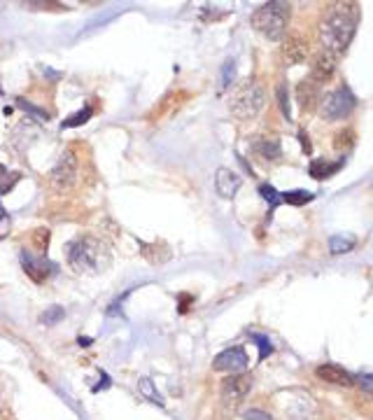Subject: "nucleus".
Returning <instances> with one entry per match:
<instances>
[{"label": "nucleus", "instance_id": "1", "mask_svg": "<svg viewBox=\"0 0 373 420\" xmlns=\"http://www.w3.org/2000/svg\"><path fill=\"white\" fill-rule=\"evenodd\" d=\"M359 24V5L355 3H338L329 10L320 26V42L324 52L343 54L350 47Z\"/></svg>", "mask_w": 373, "mask_h": 420}, {"label": "nucleus", "instance_id": "2", "mask_svg": "<svg viewBox=\"0 0 373 420\" xmlns=\"http://www.w3.org/2000/svg\"><path fill=\"white\" fill-rule=\"evenodd\" d=\"M66 259L71 269L80 273H101L105 271L112 262V250L105 241L96 238L92 234L73 238L66 245Z\"/></svg>", "mask_w": 373, "mask_h": 420}, {"label": "nucleus", "instance_id": "3", "mask_svg": "<svg viewBox=\"0 0 373 420\" xmlns=\"http://www.w3.org/2000/svg\"><path fill=\"white\" fill-rule=\"evenodd\" d=\"M289 17H292V10L287 3H264L252 12V28L264 38L278 42L285 38Z\"/></svg>", "mask_w": 373, "mask_h": 420}, {"label": "nucleus", "instance_id": "4", "mask_svg": "<svg viewBox=\"0 0 373 420\" xmlns=\"http://www.w3.org/2000/svg\"><path fill=\"white\" fill-rule=\"evenodd\" d=\"M266 105V91L259 82L247 80L236 89V94L231 96V115L240 119V122H250V119L259 117V112Z\"/></svg>", "mask_w": 373, "mask_h": 420}, {"label": "nucleus", "instance_id": "5", "mask_svg": "<svg viewBox=\"0 0 373 420\" xmlns=\"http://www.w3.org/2000/svg\"><path fill=\"white\" fill-rule=\"evenodd\" d=\"M355 96L350 94L348 87H341L336 91H331L322 98V105H320V112L324 119H329V122H334V119H343L348 117L352 108H355Z\"/></svg>", "mask_w": 373, "mask_h": 420}, {"label": "nucleus", "instance_id": "6", "mask_svg": "<svg viewBox=\"0 0 373 420\" xmlns=\"http://www.w3.org/2000/svg\"><path fill=\"white\" fill-rule=\"evenodd\" d=\"M252 390V376L250 374H229L219 385V397L226 406L236 409V406L243 402V399L250 395Z\"/></svg>", "mask_w": 373, "mask_h": 420}, {"label": "nucleus", "instance_id": "7", "mask_svg": "<svg viewBox=\"0 0 373 420\" xmlns=\"http://www.w3.org/2000/svg\"><path fill=\"white\" fill-rule=\"evenodd\" d=\"M22 266H24V271L29 273V278L36 280V283H45L47 278H52L54 273L59 271V266L50 262L45 255H40V252H29V250L22 252Z\"/></svg>", "mask_w": 373, "mask_h": 420}, {"label": "nucleus", "instance_id": "8", "mask_svg": "<svg viewBox=\"0 0 373 420\" xmlns=\"http://www.w3.org/2000/svg\"><path fill=\"white\" fill-rule=\"evenodd\" d=\"M50 180L54 187L59 189H71L78 180V154L73 150L64 152V157L59 159V164L52 168Z\"/></svg>", "mask_w": 373, "mask_h": 420}, {"label": "nucleus", "instance_id": "9", "mask_svg": "<svg viewBox=\"0 0 373 420\" xmlns=\"http://www.w3.org/2000/svg\"><path fill=\"white\" fill-rule=\"evenodd\" d=\"M247 353L243 346H233V348H226L222 350L215 360H212V369L215 371H222V374H243L247 369Z\"/></svg>", "mask_w": 373, "mask_h": 420}, {"label": "nucleus", "instance_id": "10", "mask_svg": "<svg viewBox=\"0 0 373 420\" xmlns=\"http://www.w3.org/2000/svg\"><path fill=\"white\" fill-rule=\"evenodd\" d=\"M336 73V56L329 54V52H317L313 56V61H310V77L308 80L315 84V87H320V84H327L331 77Z\"/></svg>", "mask_w": 373, "mask_h": 420}, {"label": "nucleus", "instance_id": "11", "mask_svg": "<svg viewBox=\"0 0 373 420\" xmlns=\"http://www.w3.org/2000/svg\"><path fill=\"white\" fill-rule=\"evenodd\" d=\"M315 376L320 378V381L329 383V385H341V388H350V385H357V378L350 374L348 369L338 367V364H320V367L315 369Z\"/></svg>", "mask_w": 373, "mask_h": 420}, {"label": "nucleus", "instance_id": "12", "mask_svg": "<svg viewBox=\"0 0 373 420\" xmlns=\"http://www.w3.org/2000/svg\"><path fill=\"white\" fill-rule=\"evenodd\" d=\"M240 187H243V178L238 173H233L231 168H219L215 175V189L222 199H233Z\"/></svg>", "mask_w": 373, "mask_h": 420}, {"label": "nucleus", "instance_id": "13", "mask_svg": "<svg viewBox=\"0 0 373 420\" xmlns=\"http://www.w3.org/2000/svg\"><path fill=\"white\" fill-rule=\"evenodd\" d=\"M282 56H285V61L289 63V66H294V63H301L308 56L306 40L299 38V35H292V38H287L285 45H282Z\"/></svg>", "mask_w": 373, "mask_h": 420}, {"label": "nucleus", "instance_id": "14", "mask_svg": "<svg viewBox=\"0 0 373 420\" xmlns=\"http://www.w3.org/2000/svg\"><path fill=\"white\" fill-rule=\"evenodd\" d=\"M341 166H343V161L313 159V161H310V166H308V171H310V175H313L315 180H327V178H331V175H334Z\"/></svg>", "mask_w": 373, "mask_h": 420}, {"label": "nucleus", "instance_id": "15", "mask_svg": "<svg viewBox=\"0 0 373 420\" xmlns=\"http://www.w3.org/2000/svg\"><path fill=\"white\" fill-rule=\"evenodd\" d=\"M252 150L257 152V154H261V157H264L266 161L280 159V154H282L280 143H278V140H271V138H257L252 143Z\"/></svg>", "mask_w": 373, "mask_h": 420}, {"label": "nucleus", "instance_id": "16", "mask_svg": "<svg viewBox=\"0 0 373 420\" xmlns=\"http://www.w3.org/2000/svg\"><path fill=\"white\" fill-rule=\"evenodd\" d=\"M296 96H299V103L303 105V110H313V105L317 103V87L310 80L301 82L296 87Z\"/></svg>", "mask_w": 373, "mask_h": 420}, {"label": "nucleus", "instance_id": "17", "mask_svg": "<svg viewBox=\"0 0 373 420\" xmlns=\"http://www.w3.org/2000/svg\"><path fill=\"white\" fill-rule=\"evenodd\" d=\"M357 245V238L355 236H345V234H336L329 238V250L334 252V255H345V252H350L352 248Z\"/></svg>", "mask_w": 373, "mask_h": 420}, {"label": "nucleus", "instance_id": "18", "mask_svg": "<svg viewBox=\"0 0 373 420\" xmlns=\"http://www.w3.org/2000/svg\"><path fill=\"white\" fill-rule=\"evenodd\" d=\"M138 388H140V392H142V397H147V399H152L154 404H159V406H163V397H161V392L156 390V385H154V381L152 378H140V383H138Z\"/></svg>", "mask_w": 373, "mask_h": 420}, {"label": "nucleus", "instance_id": "19", "mask_svg": "<svg viewBox=\"0 0 373 420\" xmlns=\"http://www.w3.org/2000/svg\"><path fill=\"white\" fill-rule=\"evenodd\" d=\"M280 199L287 201V203H292V206H306V203L313 201L315 196L310 194V192H306V189H299V192H285V194H280Z\"/></svg>", "mask_w": 373, "mask_h": 420}, {"label": "nucleus", "instance_id": "20", "mask_svg": "<svg viewBox=\"0 0 373 420\" xmlns=\"http://www.w3.org/2000/svg\"><path fill=\"white\" fill-rule=\"evenodd\" d=\"M355 131L352 129H343V131H338L336 136H334V147H338V150H348V147H352L355 145Z\"/></svg>", "mask_w": 373, "mask_h": 420}, {"label": "nucleus", "instance_id": "21", "mask_svg": "<svg viewBox=\"0 0 373 420\" xmlns=\"http://www.w3.org/2000/svg\"><path fill=\"white\" fill-rule=\"evenodd\" d=\"M89 117H92V105H87V108L82 110V112H78V115H71V117H68L66 122H64V129H71V126H80V124H85Z\"/></svg>", "mask_w": 373, "mask_h": 420}, {"label": "nucleus", "instance_id": "22", "mask_svg": "<svg viewBox=\"0 0 373 420\" xmlns=\"http://www.w3.org/2000/svg\"><path fill=\"white\" fill-rule=\"evenodd\" d=\"M259 194L268 201V208H271V210L282 201V199H280V194L275 192V189H273L271 185H259Z\"/></svg>", "mask_w": 373, "mask_h": 420}, {"label": "nucleus", "instance_id": "23", "mask_svg": "<svg viewBox=\"0 0 373 420\" xmlns=\"http://www.w3.org/2000/svg\"><path fill=\"white\" fill-rule=\"evenodd\" d=\"M278 103H280V108H282V115H285V119L289 122V119H292V112H289V103H287V87H285V84H280V87H278Z\"/></svg>", "mask_w": 373, "mask_h": 420}, {"label": "nucleus", "instance_id": "24", "mask_svg": "<svg viewBox=\"0 0 373 420\" xmlns=\"http://www.w3.org/2000/svg\"><path fill=\"white\" fill-rule=\"evenodd\" d=\"M33 241H36V245L40 243L38 252H40V255H45L47 243H50V231H47V229H40V231H36V236H33Z\"/></svg>", "mask_w": 373, "mask_h": 420}, {"label": "nucleus", "instance_id": "25", "mask_svg": "<svg viewBox=\"0 0 373 420\" xmlns=\"http://www.w3.org/2000/svg\"><path fill=\"white\" fill-rule=\"evenodd\" d=\"M233 75H236V66H233V61H226L222 68V87H229L233 82Z\"/></svg>", "mask_w": 373, "mask_h": 420}, {"label": "nucleus", "instance_id": "26", "mask_svg": "<svg viewBox=\"0 0 373 420\" xmlns=\"http://www.w3.org/2000/svg\"><path fill=\"white\" fill-rule=\"evenodd\" d=\"M243 420H273V416L266 411H261V409H250V411L243 413Z\"/></svg>", "mask_w": 373, "mask_h": 420}, {"label": "nucleus", "instance_id": "27", "mask_svg": "<svg viewBox=\"0 0 373 420\" xmlns=\"http://www.w3.org/2000/svg\"><path fill=\"white\" fill-rule=\"evenodd\" d=\"M252 339H254V341H257V343H259V350H261V353H259V357H261V360H264V357H268V355H271V353H273V348H271V346H268V339H266V336H259V334H252Z\"/></svg>", "mask_w": 373, "mask_h": 420}, {"label": "nucleus", "instance_id": "28", "mask_svg": "<svg viewBox=\"0 0 373 420\" xmlns=\"http://www.w3.org/2000/svg\"><path fill=\"white\" fill-rule=\"evenodd\" d=\"M61 318H64V311H61V308H59V311L54 308V311H50V313L43 315V322H47V325H50L52 320H61Z\"/></svg>", "mask_w": 373, "mask_h": 420}]
</instances>
